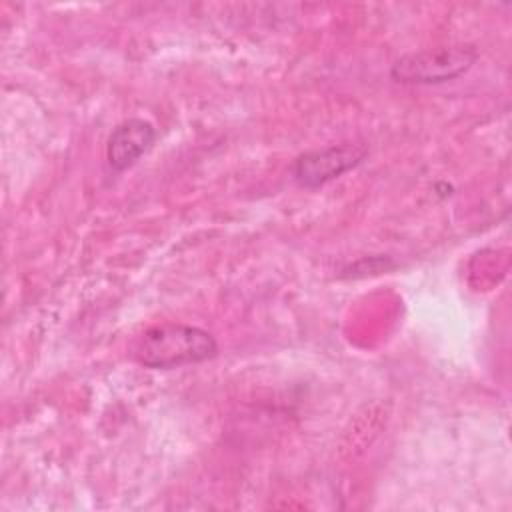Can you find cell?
<instances>
[{
	"instance_id": "1",
	"label": "cell",
	"mask_w": 512,
	"mask_h": 512,
	"mask_svg": "<svg viewBox=\"0 0 512 512\" xmlns=\"http://www.w3.org/2000/svg\"><path fill=\"white\" fill-rule=\"evenodd\" d=\"M218 354L216 338L198 326L166 322L144 330L134 346L132 356L150 370H170L186 364H198Z\"/></svg>"
},
{
	"instance_id": "2",
	"label": "cell",
	"mask_w": 512,
	"mask_h": 512,
	"mask_svg": "<svg viewBox=\"0 0 512 512\" xmlns=\"http://www.w3.org/2000/svg\"><path fill=\"white\" fill-rule=\"evenodd\" d=\"M478 60L474 44H452L398 58L392 68V80L400 84H444L466 74Z\"/></svg>"
},
{
	"instance_id": "3",
	"label": "cell",
	"mask_w": 512,
	"mask_h": 512,
	"mask_svg": "<svg viewBox=\"0 0 512 512\" xmlns=\"http://www.w3.org/2000/svg\"><path fill=\"white\" fill-rule=\"evenodd\" d=\"M366 154L368 148L364 144H334L316 148L296 156L290 172L298 186L314 190L356 168Z\"/></svg>"
},
{
	"instance_id": "4",
	"label": "cell",
	"mask_w": 512,
	"mask_h": 512,
	"mask_svg": "<svg viewBox=\"0 0 512 512\" xmlns=\"http://www.w3.org/2000/svg\"><path fill=\"white\" fill-rule=\"evenodd\" d=\"M156 128L144 118H128L120 122L108 136L106 160L114 172L134 166L154 144Z\"/></svg>"
}]
</instances>
